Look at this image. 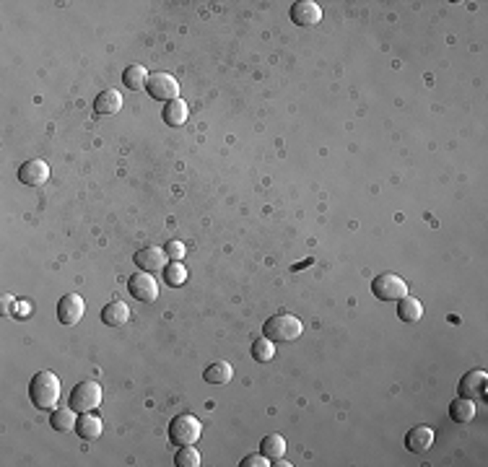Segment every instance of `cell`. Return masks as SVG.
<instances>
[{
  "label": "cell",
  "instance_id": "obj_7",
  "mask_svg": "<svg viewBox=\"0 0 488 467\" xmlns=\"http://www.w3.org/2000/svg\"><path fill=\"white\" fill-rule=\"evenodd\" d=\"M488 394V374L483 369H473L460 379V397L467 400H486Z\"/></svg>",
  "mask_w": 488,
  "mask_h": 467
},
{
  "label": "cell",
  "instance_id": "obj_14",
  "mask_svg": "<svg viewBox=\"0 0 488 467\" xmlns=\"http://www.w3.org/2000/svg\"><path fill=\"white\" fill-rule=\"evenodd\" d=\"M102 322L104 325H110V327H122V325L130 322V307L120 299L110 301V304L102 309Z\"/></svg>",
  "mask_w": 488,
  "mask_h": 467
},
{
  "label": "cell",
  "instance_id": "obj_19",
  "mask_svg": "<svg viewBox=\"0 0 488 467\" xmlns=\"http://www.w3.org/2000/svg\"><path fill=\"white\" fill-rule=\"evenodd\" d=\"M231 377H234V369H231V364H226V361H216V364H211L203 372V379L208 382V384H229Z\"/></svg>",
  "mask_w": 488,
  "mask_h": 467
},
{
  "label": "cell",
  "instance_id": "obj_21",
  "mask_svg": "<svg viewBox=\"0 0 488 467\" xmlns=\"http://www.w3.org/2000/svg\"><path fill=\"white\" fill-rule=\"evenodd\" d=\"M75 424H78V418H75L73 408H55V410H52L50 426L55 431H60V434H65V431H75Z\"/></svg>",
  "mask_w": 488,
  "mask_h": 467
},
{
  "label": "cell",
  "instance_id": "obj_16",
  "mask_svg": "<svg viewBox=\"0 0 488 467\" xmlns=\"http://www.w3.org/2000/svg\"><path fill=\"white\" fill-rule=\"evenodd\" d=\"M161 117L169 127H182V125L187 122V117H190V110H187V104L182 102V99H174V102L164 104Z\"/></svg>",
  "mask_w": 488,
  "mask_h": 467
},
{
  "label": "cell",
  "instance_id": "obj_11",
  "mask_svg": "<svg viewBox=\"0 0 488 467\" xmlns=\"http://www.w3.org/2000/svg\"><path fill=\"white\" fill-rule=\"evenodd\" d=\"M18 179L26 187H39V184H45L50 179V167L42 159L23 161L21 167H18Z\"/></svg>",
  "mask_w": 488,
  "mask_h": 467
},
{
  "label": "cell",
  "instance_id": "obj_8",
  "mask_svg": "<svg viewBox=\"0 0 488 467\" xmlns=\"http://www.w3.org/2000/svg\"><path fill=\"white\" fill-rule=\"evenodd\" d=\"M127 291H130V296L138 301H143V304H151V301H156V296H159V283H156V278L151 276V273H138V276H130V280H127Z\"/></svg>",
  "mask_w": 488,
  "mask_h": 467
},
{
  "label": "cell",
  "instance_id": "obj_6",
  "mask_svg": "<svg viewBox=\"0 0 488 467\" xmlns=\"http://www.w3.org/2000/svg\"><path fill=\"white\" fill-rule=\"evenodd\" d=\"M146 91H148V96H151V99H156V102H164V104L179 99V83H177V78H174L171 73H151Z\"/></svg>",
  "mask_w": 488,
  "mask_h": 467
},
{
  "label": "cell",
  "instance_id": "obj_23",
  "mask_svg": "<svg viewBox=\"0 0 488 467\" xmlns=\"http://www.w3.org/2000/svg\"><path fill=\"white\" fill-rule=\"evenodd\" d=\"M260 452L265 454L267 460H281V457H286V439L281 434H270V436L262 439Z\"/></svg>",
  "mask_w": 488,
  "mask_h": 467
},
{
  "label": "cell",
  "instance_id": "obj_10",
  "mask_svg": "<svg viewBox=\"0 0 488 467\" xmlns=\"http://www.w3.org/2000/svg\"><path fill=\"white\" fill-rule=\"evenodd\" d=\"M83 312H86V301L78 293H68L58 301V320L63 325H78Z\"/></svg>",
  "mask_w": 488,
  "mask_h": 467
},
{
  "label": "cell",
  "instance_id": "obj_3",
  "mask_svg": "<svg viewBox=\"0 0 488 467\" xmlns=\"http://www.w3.org/2000/svg\"><path fill=\"white\" fill-rule=\"evenodd\" d=\"M200 436H203V424H200L193 413H182V416H177L169 424L171 444H177V446L195 444V441H200Z\"/></svg>",
  "mask_w": 488,
  "mask_h": 467
},
{
  "label": "cell",
  "instance_id": "obj_5",
  "mask_svg": "<svg viewBox=\"0 0 488 467\" xmlns=\"http://www.w3.org/2000/svg\"><path fill=\"white\" fill-rule=\"evenodd\" d=\"M371 293L379 301H400L403 296H408V283L395 273H382L371 280Z\"/></svg>",
  "mask_w": 488,
  "mask_h": 467
},
{
  "label": "cell",
  "instance_id": "obj_1",
  "mask_svg": "<svg viewBox=\"0 0 488 467\" xmlns=\"http://www.w3.org/2000/svg\"><path fill=\"white\" fill-rule=\"evenodd\" d=\"M29 400L39 410H55L60 400V379L52 372H37L29 382Z\"/></svg>",
  "mask_w": 488,
  "mask_h": 467
},
{
  "label": "cell",
  "instance_id": "obj_26",
  "mask_svg": "<svg viewBox=\"0 0 488 467\" xmlns=\"http://www.w3.org/2000/svg\"><path fill=\"white\" fill-rule=\"evenodd\" d=\"M164 280L169 285H185L187 283V271H185V265L182 263H169L166 268H164Z\"/></svg>",
  "mask_w": 488,
  "mask_h": 467
},
{
  "label": "cell",
  "instance_id": "obj_27",
  "mask_svg": "<svg viewBox=\"0 0 488 467\" xmlns=\"http://www.w3.org/2000/svg\"><path fill=\"white\" fill-rule=\"evenodd\" d=\"M164 252H166V257H169L171 263H182V257L187 255L185 244H182V241H177V239L166 241V244H164Z\"/></svg>",
  "mask_w": 488,
  "mask_h": 467
},
{
  "label": "cell",
  "instance_id": "obj_28",
  "mask_svg": "<svg viewBox=\"0 0 488 467\" xmlns=\"http://www.w3.org/2000/svg\"><path fill=\"white\" fill-rule=\"evenodd\" d=\"M242 467H267L270 462H267V457L262 452L260 454H250V457H244L242 462H239Z\"/></svg>",
  "mask_w": 488,
  "mask_h": 467
},
{
  "label": "cell",
  "instance_id": "obj_17",
  "mask_svg": "<svg viewBox=\"0 0 488 467\" xmlns=\"http://www.w3.org/2000/svg\"><path fill=\"white\" fill-rule=\"evenodd\" d=\"M120 110H122V96H120L117 88H107L94 99V112L97 115H115Z\"/></svg>",
  "mask_w": 488,
  "mask_h": 467
},
{
  "label": "cell",
  "instance_id": "obj_9",
  "mask_svg": "<svg viewBox=\"0 0 488 467\" xmlns=\"http://www.w3.org/2000/svg\"><path fill=\"white\" fill-rule=\"evenodd\" d=\"M133 260L143 273H161L169 265V257H166L164 247H143L135 252Z\"/></svg>",
  "mask_w": 488,
  "mask_h": 467
},
{
  "label": "cell",
  "instance_id": "obj_24",
  "mask_svg": "<svg viewBox=\"0 0 488 467\" xmlns=\"http://www.w3.org/2000/svg\"><path fill=\"white\" fill-rule=\"evenodd\" d=\"M252 358H255L258 364H267V361H273V358H275V343H273V340H267L265 335L258 337V340L252 343Z\"/></svg>",
  "mask_w": 488,
  "mask_h": 467
},
{
  "label": "cell",
  "instance_id": "obj_22",
  "mask_svg": "<svg viewBox=\"0 0 488 467\" xmlns=\"http://www.w3.org/2000/svg\"><path fill=\"white\" fill-rule=\"evenodd\" d=\"M148 70L143 65H127L125 70H122V83H125V88H130V91H141V88L148 86Z\"/></svg>",
  "mask_w": 488,
  "mask_h": 467
},
{
  "label": "cell",
  "instance_id": "obj_2",
  "mask_svg": "<svg viewBox=\"0 0 488 467\" xmlns=\"http://www.w3.org/2000/svg\"><path fill=\"white\" fill-rule=\"evenodd\" d=\"M302 332H304V325L294 314H275V317H270L265 322V327H262V335L267 340H273V343H289V340L302 337Z\"/></svg>",
  "mask_w": 488,
  "mask_h": 467
},
{
  "label": "cell",
  "instance_id": "obj_25",
  "mask_svg": "<svg viewBox=\"0 0 488 467\" xmlns=\"http://www.w3.org/2000/svg\"><path fill=\"white\" fill-rule=\"evenodd\" d=\"M200 462H203V457H200V452L193 444L179 446L177 457H174V465L177 467H200Z\"/></svg>",
  "mask_w": 488,
  "mask_h": 467
},
{
  "label": "cell",
  "instance_id": "obj_4",
  "mask_svg": "<svg viewBox=\"0 0 488 467\" xmlns=\"http://www.w3.org/2000/svg\"><path fill=\"white\" fill-rule=\"evenodd\" d=\"M70 408L78 413H91L94 408L102 405V387L94 379H83L70 389Z\"/></svg>",
  "mask_w": 488,
  "mask_h": 467
},
{
  "label": "cell",
  "instance_id": "obj_12",
  "mask_svg": "<svg viewBox=\"0 0 488 467\" xmlns=\"http://www.w3.org/2000/svg\"><path fill=\"white\" fill-rule=\"evenodd\" d=\"M291 21L296 26H317L322 21V8L314 0H299L291 6Z\"/></svg>",
  "mask_w": 488,
  "mask_h": 467
},
{
  "label": "cell",
  "instance_id": "obj_20",
  "mask_svg": "<svg viewBox=\"0 0 488 467\" xmlns=\"http://www.w3.org/2000/svg\"><path fill=\"white\" fill-rule=\"evenodd\" d=\"M398 317L403 322H418L423 317V304L415 296H403V299L398 301Z\"/></svg>",
  "mask_w": 488,
  "mask_h": 467
},
{
  "label": "cell",
  "instance_id": "obj_13",
  "mask_svg": "<svg viewBox=\"0 0 488 467\" xmlns=\"http://www.w3.org/2000/svg\"><path fill=\"white\" fill-rule=\"evenodd\" d=\"M405 446L410 449V452H415V454L429 452L431 446H434V431H431L429 426H415V429L408 431Z\"/></svg>",
  "mask_w": 488,
  "mask_h": 467
},
{
  "label": "cell",
  "instance_id": "obj_15",
  "mask_svg": "<svg viewBox=\"0 0 488 467\" xmlns=\"http://www.w3.org/2000/svg\"><path fill=\"white\" fill-rule=\"evenodd\" d=\"M75 431H78V436H81L83 441H97V439L102 436L104 424H102V418L94 416V413H81V416H78V424H75Z\"/></svg>",
  "mask_w": 488,
  "mask_h": 467
},
{
  "label": "cell",
  "instance_id": "obj_18",
  "mask_svg": "<svg viewBox=\"0 0 488 467\" xmlns=\"http://www.w3.org/2000/svg\"><path fill=\"white\" fill-rule=\"evenodd\" d=\"M450 418L455 421V424H470V421L475 418V400H467V397L452 400Z\"/></svg>",
  "mask_w": 488,
  "mask_h": 467
}]
</instances>
